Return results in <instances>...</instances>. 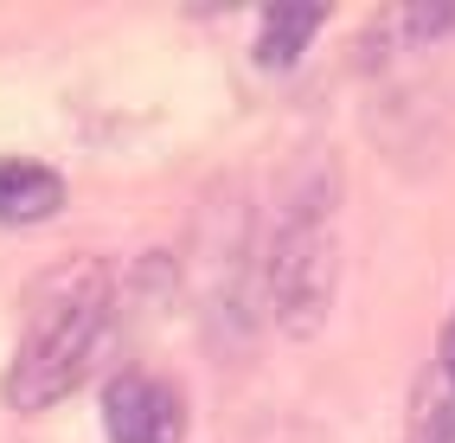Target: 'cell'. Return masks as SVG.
<instances>
[{"label":"cell","mask_w":455,"mask_h":443,"mask_svg":"<svg viewBox=\"0 0 455 443\" xmlns=\"http://www.w3.org/2000/svg\"><path fill=\"white\" fill-rule=\"evenodd\" d=\"M116 334V283L97 257H71L39 289L26 295V328L7 366V405L13 411H45L58 399H71L97 360L109 353Z\"/></svg>","instance_id":"1"},{"label":"cell","mask_w":455,"mask_h":443,"mask_svg":"<svg viewBox=\"0 0 455 443\" xmlns=\"http://www.w3.org/2000/svg\"><path fill=\"white\" fill-rule=\"evenodd\" d=\"M411 443H455V392H449L443 373H430V379H423V392H417Z\"/></svg>","instance_id":"6"},{"label":"cell","mask_w":455,"mask_h":443,"mask_svg":"<svg viewBox=\"0 0 455 443\" xmlns=\"http://www.w3.org/2000/svg\"><path fill=\"white\" fill-rule=\"evenodd\" d=\"M333 167L315 161V187H301L283 213V231L269 245V309H276L289 341L321 334V321L333 309V277H340V245H333Z\"/></svg>","instance_id":"2"},{"label":"cell","mask_w":455,"mask_h":443,"mask_svg":"<svg viewBox=\"0 0 455 443\" xmlns=\"http://www.w3.org/2000/svg\"><path fill=\"white\" fill-rule=\"evenodd\" d=\"M65 205V181L39 161H0V225H39Z\"/></svg>","instance_id":"4"},{"label":"cell","mask_w":455,"mask_h":443,"mask_svg":"<svg viewBox=\"0 0 455 443\" xmlns=\"http://www.w3.org/2000/svg\"><path fill=\"white\" fill-rule=\"evenodd\" d=\"M436 373L449 379V392H455V321H449V334H443V366Z\"/></svg>","instance_id":"7"},{"label":"cell","mask_w":455,"mask_h":443,"mask_svg":"<svg viewBox=\"0 0 455 443\" xmlns=\"http://www.w3.org/2000/svg\"><path fill=\"white\" fill-rule=\"evenodd\" d=\"M321 20H327V7H269L257 26V65H269V71L295 65L308 52V39L321 33Z\"/></svg>","instance_id":"5"},{"label":"cell","mask_w":455,"mask_h":443,"mask_svg":"<svg viewBox=\"0 0 455 443\" xmlns=\"http://www.w3.org/2000/svg\"><path fill=\"white\" fill-rule=\"evenodd\" d=\"M103 431L109 443H180L187 437V405L155 373H123L103 386Z\"/></svg>","instance_id":"3"}]
</instances>
